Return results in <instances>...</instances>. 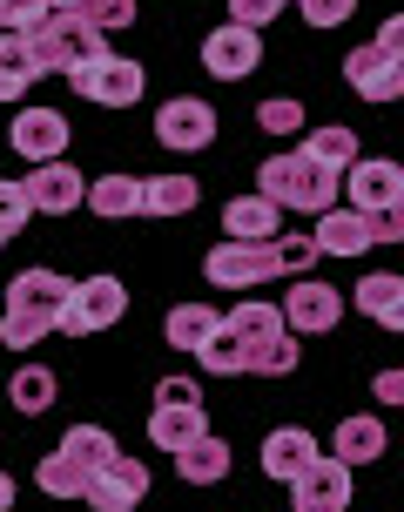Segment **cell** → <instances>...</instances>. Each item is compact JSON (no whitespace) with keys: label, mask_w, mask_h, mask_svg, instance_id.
Segmentation results:
<instances>
[{"label":"cell","mask_w":404,"mask_h":512,"mask_svg":"<svg viewBox=\"0 0 404 512\" xmlns=\"http://www.w3.org/2000/svg\"><path fill=\"white\" fill-rule=\"evenodd\" d=\"M196 364H209V371H223V378H236V371H256V378H283V371H297V331L283 324V304H236L223 310V324H216V337L196 351Z\"/></svg>","instance_id":"6da1fadb"},{"label":"cell","mask_w":404,"mask_h":512,"mask_svg":"<svg viewBox=\"0 0 404 512\" xmlns=\"http://www.w3.org/2000/svg\"><path fill=\"white\" fill-rule=\"evenodd\" d=\"M384 445H391V438H384V418H371V411L337 418V432H330V452L351 465V472H357V465H371V459H384Z\"/></svg>","instance_id":"d6986e66"},{"label":"cell","mask_w":404,"mask_h":512,"mask_svg":"<svg viewBox=\"0 0 404 512\" xmlns=\"http://www.w3.org/2000/svg\"><path fill=\"white\" fill-rule=\"evenodd\" d=\"M54 7L48 0H0V34H27V27H41Z\"/></svg>","instance_id":"e575fe53"},{"label":"cell","mask_w":404,"mask_h":512,"mask_svg":"<svg viewBox=\"0 0 404 512\" xmlns=\"http://www.w3.org/2000/svg\"><path fill=\"white\" fill-rule=\"evenodd\" d=\"M0 243H7V236H0Z\"/></svg>","instance_id":"7bdbcfd3"},{"label":"cell","mask_w":404,"mask_h":512,"mask_svg":"<svg viewBox=\"0 0 404 512\" xmlns=\"http://www.w3.org/2000/svg\"><path fill=\"white\" fill-rule=\"evenodd\" d=\"M283 223V209L256 189V196H236V203H223V230L236 236V243H270Z\"/></svg>","instance_id":"44dd1931"},{"label":"cell","mask_w":404,"mask_h":512,"mask_svg":"<svg viewBox=\"0 0 404 512\" xmlns=\"http://www.w3.org/2000/svg\"><path fill=\"white\" fill-rule=\"evenodd\" d=\"M7 398H14L27 418H34V411H48L54 405V371H48V364H21V371L7 378Z\"/></svg>","instance_id":"4dcf8cb0"},{"label":"cell","mask_w":404,"mask_h":512,"mask_svg":"<svg viewBox=\"0 0 404 512\" xmlns=\"http://www.w3.org/2000/svg\"><path fill=\"white\" fill-rule=\"evenodd\" d=\"M391 203H404V169L384 162V155H364L351 169V209L378 216V209H391Z\"/></svg>","instance_id":"2e32d148"},{"label":"cell","mask_w":404,"mask_h":512,"mask_svg":"<svg viewBox=\"0 0 404 512\" xmlns=\"http://www.w3.org/2000/svg\"><path fill=\"white\" fill-rule=\"evenodd\" d=\"M371 230H378V243H404V203L378 209V216H371Z\"/></svg>","instance_id":"f35d334b"},{"label":"cell","mask_w":404,"mask_h":512,"mask_svg":"<svg viewBox=\"0 0 404 512\" xmlns=\"http://www.w3.org/2000/svg\"><path fill=\"white\" fill-rule=\"evenodd\" d=\"M317 250L324 256H364V250H378V230H371V216L351 203H337L317 216Z\"/></svg>","instance_id":"9a60e30c"},{"label":"cell","mask_w":404,"mask_h":512,"mask_svg":"<svg viewBox=\"0 0 404 512\" xmlns=\"http://www.w3.org/2000/svg\"><path fill=\"white\" fill-rule=\"evenodd\" d=\"M27 196H34L41 216H68V209L88 203V182H81V169H68V162H41V169L27 176Z\"/></svg>","instance_id":"e0dca14e"},{"label":"cell","mask_w":404,"mask_h":512,"mask_svg":"<svg viewBox=\"0 0 404 512\" xmlns=\"http://www.w3.org/2000/svg\"><path fill=\"white\" fill-rule=\"evenodd\" d=\"M202 203L196 176H149L142 182V216H189Z\"/></svg>","instance_id":"4316f807"},{"label":"cell","mask_w":404,"mask_h":512,"mask_svg":"<svg viewBox=\"0 0 404 512\" xmlns=\"http://www.w3.org/2000/svg\"><path fill=\"white\" fill-rule=\"evenodd\" d=\"M176 472H182V486H216V479H229V445L216 432H202L196 445L176 452Z\"/></svg>","instance_id":"603a6c76"},{"label":"cell","mask_w":404,"mask_h":512,"mask_svg":"<svg viewBox=\"0 0 404 512\" xmlns=\"http://www.w3.org/2000/svg\"><path fill=\"white\" fill-rule=\"evenodd\" d=\"M283 7H290V0H229V21H236V27H256V34H263V27L277 21Z\"/></svg>","instance_id":"d590c367"},{"label":"cell","mask_w":404,"mask_h":512,"mask_svg":"<svg viewBox=\"0 0 404 512\" xmlns=\"http://www.w3.org/2000/svg\"><path fill=\"white\" fill-rule=\"evenodd\" d=\"M68 81H75V95H88V102H101V108H128L149 88L142 61H128V54H95V61H81Z\"/></svg>","instance_id":"52a82bcc"},{"label":"cell","mask_w":404,"mask_h":512,"mask_svg":"<svg viewBox=\"0 0 404 512\" xmlns=\"http://www.w3.org/2000/svg\"><path fill=\"white\" fill-rule=\"evenodd\" d=\"M256 189H263L277 209H297V216H324V209H337V169H324L310 149L270 155V162L256 169Z\"/></svg>","instance_id":"3957f363"},{"label":"cell","mask_w":404,"mask_h":512,"mask_svg":"<svg viewBox=\"0 0 404 512\" xmlns=\"http://www.w3.org/2000/svg\"><path fill=\"white\" fill-rule=\"evenodd\" d=\"M142 499H149V465L142 459H115L108 472L88 479V506L95 512H135Z\"/></svg>","instance_id":"5bb4252c"},{"label":"cell","mask_w":404,"mask_h":512,"mask_svg":"<svg viewBox=\"0 0 404 512\" xmlns=\"http://www.w3.org/2000/svg\"><path fill=\"white\" fill-rule=\"evenodd\" d=\"M202 277L216 283V290H256V283H270V277H290L283 236H270V243H236V236H223L216 250L202 256Z\"/></svg>","instance_id":"277c9868"},{"label":"cell","mask_w":404,"mask_h":512,"mask_svg":"<svg viewBox=\"0 0 404 512\" xmlns=\"http://www.w3.org/2000/svg\"><path fill=\"white\" fill-rule=\"evenodd\" d=\"M81 21L95 27V34H122L135 21V0H81Z\"/></svg>","instance_id":"d6a6232c"},{"label":"cell","mask_w":404,"mask_h":512,"mask_svg":"<svg viewBox=\"0 0 404 512\" xmlns=\"http://www.w3.org/2000/svg\"><path fill=\"white\" fill-rule=\"evenodd\" d=\"M61 459H75L81 472L95 479V472H108V465L122 459V445L101 432V425H68V438H61Z\"/></svg>","instance_id":"d4e9b609"},{"label":"cell","mask_w":404,"mask_h":512,"mask_svg":"<svg viewBox=\"0 0 404 512\" xmlns=\"http://www.w3.org/2000/svg\"><path fill=\"white\" fill-rule=\"evenodd\" d=\"M303 149L317 155L324 169H337V176H351L357 162H364V155H357V149H364V142H357L351 128H337V122H330V128H310V142H303Z\"/></svg>","instance_id":"f1b7e54d"},{"label":"cell","mask_w":404,"mask_h":512,"mask_svg":"<svg viewBox=\"0 0 404 512\" xmlns=\"http://www.w3.org/2000/svg\"><path fill=\"white\" fill-rule=\"evenodd\" d=\"M297 122H303V95H270V102L256 108V128L263 135H290Z\"/></svg>","instance_id":"1f68e13d"},{"label":"cell","mask_w":404,"mask_h":512,"mask_svg":"<svg viewBox=\"0 0 404 512\" xmlns=\"http://www.w3.org/2000/svg\"><path fill=\"white\" fill-rule=\"evenodd\" d=\"M371 391H378V405H404V371H378Z\"/></svg>","instance_id":"ab89813d"},{"label":"cell","mask_w":404,"mask_h":512,"mask_svg":"<svg viewBox=\"0 0 404 512\" xmlns=\"http://www.w3.org/2000/svg\"><path fill=\"white\" fill-rule=\"evenodd\" d=\"M34 81H41V61L27 48V34H0V102H21Z\"/></svg>","instance_id":"cb8c5ba5"},{"label":"cell","mask_w":404,"mask_h":512,"mask_svg":"<svg viewBox=\"0 0 404 512\" xmlns=\"http://www.w3.org/2000/svg\"><path fill=\"white\" fill-rule=\"evenodd\" d=\"M297 7H303V21H310V27H344L357 0H297Z\"/></svg>","instance_id":"8d00e7d4"},{"label":"cell","mask_w":404,"mask_h":512,"mask_svg":"<svg viewBox=\"0 0 404 512\" xmlns=\"http://www.w3.org/2000/svg\"><path fill=\"white\" fill-rule=\"evenodd\" d=\"M155 405H202V384L176 371V378H162V384H155Z\"/></svg>","instance_id":"74e56055"},{"label":"cell","mask_w":404,"mask_h":512,"mask_svg":"<svg viewBox=\"0 0 404 512\" xmlns=\"http://www.w3.org/2000/svg\"><path fill=\"white\" fill-rule=\"evenodd\" d=\"M209 432V418H202V405H155V418H149V438L176 459L182 445H196V438Z\"/></svg>","instance_id":"7402d4cb"},{"label":"cell","mask_w":404,"mask_h":512,"mask_svg":"<svg viewBox=\"0 0 404 512\" xmlns=\"http://www.w3.org/2000/svg\"><path fill=\"white\" fill-rule=\"evenodd\" d=\"M337 317H344V297H337L330 283H317V277H297V283H290V297H283V324H290L297 337L337 331Z\"/></svg>","instance_id":"7c38bea8"},{"label":"cell","mask_w":404,"mask_h":512,"mask_svg":"<svg viewBox=\"0 0 404 512\" xmlns=\"http://www.w3.org/2000/svg\"><path fill=\"white\" fill-rule=\"evenodd\" d=\"M7 142H14V155H27L34 169H41V162H61V149H68V115H61V108H21L14 128H7Z\"/></svg>","instance_id":"4fadbf2b"},{"label":"cell","mask_w":404,"mask_h":512,"mask_svg":"<svg viewBox=\"0 0 404 512\" xmlns=\"http://www.w3.org/2000/svg\"><path fill=\"white\" fill-rule=\"evenodd\" d=\"M34 486L48 492V499H88V472L75 459H61V452H48V459L34 465Z\"/></svg>","instance_id":"f546056e"},{"label":"cell","mask_w":404,"mask_h":512,"mask_svg":"<svg viewBox=\"0 0 404 512\" xmlns=\"http://www.w3.org/2000/svg\"><path fill=\"white\" fill-rule=\"evenodd\" d=\"M14 506V479H7V472H0V512Z\"/></svg>","instance_id":"b9f144b4"},{"label":"cell","mask_w":404,"mask_h":512,"mask_svg":"<svg viewBox=\"0 0 404 512\" xmlns=\"http://www.w3.org/2000/svg\"><path fill=\"white\" fill-rule=\"evenodd\" d=\"M378 41H384V48H391V54H398V61H404V14H391V21L378 27Z\"/></svg>","instance_id":"60d3db41"},{"label":"cell","mask_w":404,"mask_h":512,"mask_svg":"<svg viewBox=\"0 0 404 512\" xmlns=\"http://www.w3.org/2000/svg\"><path fill=\"white\" fill-rule=\"evenodd\" d=\"M68 297H75V283L61 277V270H27V277H14L7 283V310H0V337L14 351H34L41 337L61 331Z\"/></svg>","instance_id":"7a4b0ae2"},{"label":"cell","mask_w":404,"mask_h":512,"mask_svg":"<svg viewBox=\"0 0 404 512\" xmlns=\"http://www.w3.org/2000/svg\"><path fill=\"white\" fill-rule=\"evenodd\" d=\"M202 68H209L216 81H243V75H256V68H263V34H256V27L223 21L216 34H202Z\"/></svg>","instance_id":"30bf717a"},{"label":"cell","mask_w":404,"mask_h":512,"mask_svg":"<svg viewBox=\"0 0 404 512\" xmlns=\"http://www.w3.org/2000/svg\"><path fill=\"white\" fill-rule=\"evenodd\" d=\"M317 459H324V452H317V438L303 432V425H277V432L263 438V472L283 479V486H290L297 472H310Z\"/></svg>","instance_id":"ac0fdd59"},{"label":"cell","mask_w":404,"mask_h":512,"mask_svg":"<svg viewBox=\"0 0 404 512\" xmlns=\"http://www.w3.org/2000/svg\"><path fill=\"white\" fill-rule=\"evenodd\" d=\"M290 512H351V465L330 452L310 472H297L290 479Z\"/></svg>","instance_id":"8fae6325"},{"label":"cell","mask_w":404,"mask_h":512,"mask_svg":"<svg viewBox=\"0 0 404 512\" xmlns=\"http://www.w3.org/2000/svg\"><path fill=\"white\" fill-rule=\"evenodd\" d=\"M122 310H128L122 277H81L68 310H61V337H95L108 324H122Z\"/></svg>","instance_id":"8992f818"},{"label":"cell","mask_w":404,"mask_h":512,"mask_svg":"<svg viewBox=\"0 0 404 512\" xmlns=\"http://www.w3.org/2000/svg\"><path fill=\"white\" fill-rule=\"evenodd\" d=\"M88 209L95 216H142V176H95L88 182Z\"/></svg>","instance_id":"83f0119b"},{"label":"cell","mask_w":404,"mask_h":512,"mask_svg":"<svg viewBox=\"0 0 404 512\" xmlns=\"http://www.w3.org/2000/svg\"><path fill=\"white\" fill-rule=\"evenodd\" d=\"M216 324H223V310H209V304H176V310H169V324H162V337H169L176 351H189V358H196L202 344L216 337Z\"/></svg>","instance_id":"484cf974"},{"label":"cell","mask_w":404,"mask_h":512,"mask_svg":"<svg viewBox=\"0 0 404 512\" xmlns=\"http://www.w3.org/2000/svg\"><path fill=\"white\" fill-rule=\"evenodd\" d=\"M27 216H34V196H27V182H0V236L27 230Z\"/></svg>","instance_id":"836d02e7"},{"label":"cell","mask_w":404,"mask_h":512,"mask_svg":"<svg viewBox=\"0 0 404 512\" xmlns=\"http://www.w3.org/2000/svg\"><path fill=\"white\" fill-rule=\"evenodd\" d=\"M155 142H162V149H176V155L209 149V142H216V108L196 102V95L162 102V108H155Z\"/></svg>","instance_id":"9c48e42d"},{"label":"cell","mask_w":404,"mask_h":512,"mask_svg":"<svg viewBox=\"0 0 404 512\" xmlns=\"http://www.w3.org/2000/svg\"><path fill=\"white\" fill-rule=\"evenodd\" d=\"M351 304L364 310V317H378L384 331H404V277H391V270H371V277H357Z\"/></svg>","instance_id":"ffe728a7"},{"label":"cell","mask_w":404,"mask_h":512,"mask_svg":"<svg viewBox=\"0 0 404 512\" xmlns=\"http://www.w3.org/2000/svg\"><path fill=\"white\" fill-rule=\"evenodd\" d=\"M344 81H351V95H364V102H398L404 95V61L384 41H357L351 54H344Z\"/></svg>","instance_id":"ba28073f"},{"label":"cell","mask_w":404,"mask_h":512,"mask_svg":"<svg viewBox=\"0 0 404 512\" xmlns=\"http://www.w3.org/2000/svg\"><path fill=\"white\" fill-rule=\"evenodd\" d=\"M27 48H34V61H41V75H75L81 61L108 54V41H101L81 14H61V7H54L41 27H27Z\"/></svg>","instance_id":"5b68a950"}]
</instances>
